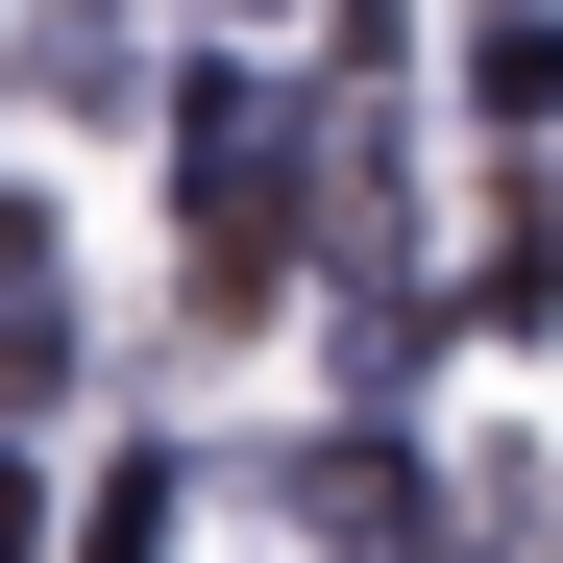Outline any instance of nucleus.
Instances as JSON below:
<instances>
[{"mask_svg":"<svg viewBox=\"0 0 563 563\" xmlns=\"http://www.w3.org/2000/svg\"><path fill=\"white\" fill-rule=\"evenodd\" d=\"M465 99H490V123H563V0H465Z\"/></svg>","mask_w":563,"mask_h":563,"instance_id":"f257e3e1","label":"nucleus"}]
</instances>
